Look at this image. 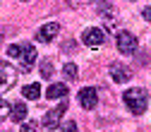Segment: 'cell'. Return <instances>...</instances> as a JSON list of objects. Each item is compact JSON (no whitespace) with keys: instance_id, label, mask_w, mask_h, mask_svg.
Masks as SVG:
<instances>
[{"instance_id":"13","label":"cell","mask_w":151,"mask_h":132,"mask_svg":"<svg viewBox=\"0 0 151 132\" xmlns=\"http://www.w3.org/2000/svg\"><path fill=\"white\" fill-rule=\"evenodd\" d=\"M63 74H65V79H77V74H79V70H77V65L74 63H65V67H63Z\"/></svg>"},{"instance_id":"12","label":"cell","mask_w":151,"mask_h":132,"mask_svg":"<svg viewBox=\"0 0 151 132\" xmlns=\"http://www.w3.org/2000/svg\"><path fill=\"white\" fill-rule=\"evenodd\" d=\"M22 96H24V99H31V101L39 99V96H41V87L36 84V82H34V84H27V87L22 89Z\"/></svg>"},{"instance_id":"6","label":"cell","mask_w":151,"mask_h":132,"mask_svg":"<svg viewBox=\"0 0 151 132\" xmlns=\"http://www.w3.org/2000/svg\"><path fill=\"white\" fill-rule=\"evenodd\" d=\"M108 72H110V79H113V82H118V84H125V82L132 77V70H129L127 65L118 63V60L108 65Z\"/></svg>"},{"instance_id":"18","label":"cell","mask_w":151,"mask_h":132,"mask_svg":"<svg viewBox=\"0 0 151 132\" xmlns=\"http://www.w3.org/2000/svg\"><path fill=\"white\" fill-rule=\"evenodd\" d=\"M10 115H12V110H10L7 101H3V110H0V118H3V120H10Z\"/></svg>"},{"instance_id":"5","label":"cell","mask_w":151,"mask_h":132,"mask_svg":"<svg viewBox=\"0 0 151 132\" xmlns=\"http://www.w3.org/2000/svg\"><path fill=\"white\" fill-rule=\"evenodd\" d=\"M79 106L84 110H93L99 106V91L93 89V87H84L79 89Z\"/></svg>"},{"instance_id":"17","label":"cell","mask_w":151,"mask_h":132,"mask_svg":"<svg viewBox=\"0 0 151 132\" xmlns=\"http://www.w3.org/2000/svg\"><path fill=\"white\" fill-rule=\"evenodd\" d=\"M41 74H43V79H50L53 77V63L50 60H43L41 63Z\"/></svg>"},{"instance_id":"10","label":"cell","mask_w":151,"mask_h":132,"mask_svg":"<svg viewBox=\"0 0 151 132\" xmlns=\"http://www.w3.org/2000/svg\"><path fill=\"white\" fill-rule=\"evenodd\" d=\"M70 94V87L65 84V82H53V84H48V89H46V96L48 99H65Z\"/></svg>"},{"instance_id":"15","label":"cell","mask_w":151,"mask_h":132,"mask_svg":"<svg viewBox=\"0 0 151 132\" xmlns=\"http://www.w3.org/2000/svg\"><path fill=\"white\" fill-rule=\"evenodd\" d=\"M22 132H41V123H36V120H24V123H22Z\"/></svg>"},{"instance_id":"19","label":"cell","mask_w":151,"mask_h":132,"mask_svg":"<svg viewBox=\"0 0 151 132\" xmlns=\"http://www.w3.org/2000/svg\"><path fill=\"white\" fill-rule=\"evenodd\" d=\"M63 132H77V123H74V120L63 123Z\"/></svg>"},{"instance_id":"14","label":"cell","mask_w":151,"mask_h":132,"mask_svg":"<svg viewBox=\"0 0 151 132\" xmlns=\"http://www.w3.org/2000/svg\"><path fill=\"white\" fill-rule=\"evenodd\" d=\"M22 53H24V46H19V43L7 46V58H12V60H19V58H22Z\"/></svg>"},{"instance_id":"3","label":"cell","mask_w":151,"mask_h":132,"mask_svg":"<svg viewBox=\"0 0 151 132\" xmlns=\"http://www.w3.org/2000/svg\"><path fill=\"white\" fill-rule=\"evenodd\" d=\"M65 110H67V101L63 99V101H60L58 106H55L53 110H48L46 115H43V127H48V130H55V127L60 125V118L65 115Z\"/></svg>"},{"instance_id":"7","label":"cell","mask_w":151,"mask_h":132,"mask_svg":"<svg viewBox=\"0 0 151 132\" xmlns=\"http://www.w3.org/2000/svg\"><path fill=\"white\" fill-rule=\"evenodd\" d=\"M0 72H3V87H0V91L7 94V91H10V87H14V82H17V72L12 70V65H10L7 60L0 63Z\"/></svg>"},{"instance_id":"2","label":"cell","mask_w":151,"mask_h":132,"mask_svg":"<svg viewBox=\"0 0 151 132\" xmlns=\"http://www.w3.org/2000/svg\"><path fill=\"white\" fill-rule=\"evenodd\" d=\"M115 46L122 55H132V53H137L139 48V41H137V36L132 34V31H120L115 36Z\"/></svg>"},{"instance_id":"21","label":"cell","mask_w":151,"mask_h":132,"mask_svg":"<svg viewBox=\"0 0 151 132\" xmlns=\"http://www.w3.org/2000/svg\"><path fill=\"white\" fill-rule=\"evenodd\" d=\"M142 17H144V19H146V22H151V5H149V7L144 10V12H142Z\"/></svg>"},{"instance_id":"1","label":"cell","mask_w":151,"mask_h":132,"mask_svg":"<svg viewBox=\"0 0 151 132\" xmlns=\"http://www.w3.org/2000/svg\"><path fill=\"white\" fill-rule=\"evenodd\" d=\"M122 101H125V106L134 113V115H142V113L146 110V106H149V94L142 87H132V89H127L122 94Z\"/></svg>"},{"instance_id":"16","label":"cell","mask_w":151,"mask_h":132,"mask_svg":"<svg viewBox=\"0 0 151 132\" xmlns=\"http://www.w3.org/2000/svg\"><path fill=\"white\" fill-rule=\"evenodd\" d=\"M103 29H106L108 34H115V36L120 34V31H118V19H113V17H110V19H103Z\"/></svg>"},{"instance_id":"9","label":"cell","mask_w":151,"mask_h":132,"mask_svg":"<svg viewBox=\"0 0 151 132\" xmlns=\"http://www.w3.org/2000/svg\"><path fill=\"white\" fill-rule=\"evenodd\" d=\"M19 65H22V70H27V72L36 65V48H34L31 43H24V53H22V58H19Z\"/></svg>"},{"instance_id":"11","label":"cell","mask_w":151,"mask_h":132,"mask_svg":"<svg viewBox=\"0 0 151 132\" xmlns=\"http://www.w3.org/2000/svg\"><path fill=\"white\" fill-rule=\"evenodd\" d=\"M10 120H12V123H24V120H27V103H14Z\"/></svg>"},{"instance_id":"4","label":"cell","mask_w":151,"mask_h":132,"mask_svg":"<svg viewBox=\"0 0 151 132\" xmlns=\"http://www.w3.org/2000/svg\"><path fill=\"white\" fill-rule=\"evenodd\" d=\"M82 41H84V46H89V48H101L103 41H106V34H103L101 29H96V27H89V29H84V34H82Z\"/></svg>"},{"instance_id":"20","label":"cell","mask_w":151,"mask_h":132,"mask_svg":"<svg viewBox=\"0 0 151 132\" xmlns=\"http://www.w3.org/2000/svg\"><path fill=\"white\" fill-rule=\"evenodd\" d=\"M67 3H70L72 7H82V5H86V3H93V0H67Z\"/></svg>"},{"instance_id":"22","label":"cell","mask_w":151,"mask_h":132,"mask_svg":"<svg viewBox=\"0 0 151 132\" xmlns=\"http://www.w3.org/2000/svg\"><path fill=\"white\" fill-rule=\"evenodd\" d=\"M129 3H132V0H129Z\"/></svg>"},{"instance_id":"8","label":"cell","mask_w":151,"mask_h":132,"mask_svg":"<svg viewBox=\"0 0 151 132\" xmlns=\"http://www.w3.org/2000/svg\"><path fill=\"white\" fill-rule=\"evenodd\" d=\"M58 34H60V24H58V22H46V24L39 29V34H36V41L48 43V41H53Z\"/></svg>"}]
</instances>
